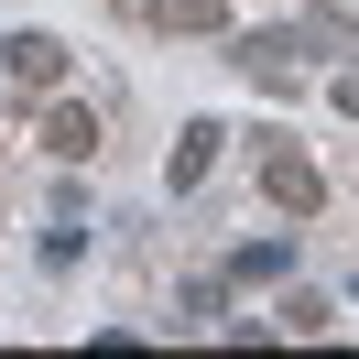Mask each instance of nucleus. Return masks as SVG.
<instances>
[{"label":"nucleus","mask_w":359,"mask_h":359,"mask_svg":"<svg viewBox=\"0 0 359 359\" xmlns=\"http://www.w3.org/2000/svg\"><path fill=\"white\" fill-rule=\"evenodd\" d=\"M0 76H11V88H66V44H55V33H11V44H0Z\"/></svg>","instance_id":"3"},{"label":"nucleus","mask_w":359,"mask_h":359,"mask_svg":"<svg viewBox=\"0 0 359 359\" xmlns=\"http://www.w3.org/2000/svg\"><path fill=\"white\" fill-rule=\"evenodd\" d=\"M218 305H229V283H218V272H196V283H185V316H175V327H207Z\"/></svg>","instance_id":"8"},{"label":"nucleus","mask_w":359,"mask_h":359,"mask_svg":"<svg viewBox=\"0 0 359 359\" xmlns=\"http://www.w3.org/2000/svg\"><path fill=\"white\" fill-rule=\"evenodd\" d=\"M33 142H44L55 163H98V109L88 98H55V109L33 120Z\"/></svg>","instance_id":"2"},{"label":"nucleus","mask_w":359,"mask_h":359,"mask_svg":"<svg viewBox=\"0 0 359 359\" xmlns=\"http://www.w3.org/2000/svg\"><path fill=\"white\" fill-rule=\"evenodd\" d=\"M262 196L283 207V218H316V207H327V175H316L283 131H262Z\"/></svg>","instance_id":"1"},{"label":"nucleus","mask_w":359,"mask_h":359,"mask_svg":"<svg viewBox=\"0 0 359 359\" xmlns=\"http://www.w3.org/2000/svg\"><path fill=\"white\" fill-rule=\"evenodd\" d=\"M294 272V240H240L229 250V283H283Z\"/></svg>","instance_id":"6"},{"label":"nucleus","mask_w":359,"mask_h":359,"mask_svg":"<svg viewBox=\"0 0 359 359\" xmlns=\"http://www.w3.org/2000/svg\"><path fill=\"white\" fill-rule=\"evenodd\" d=\"M218 120H185V131H175V153H163V185H175V196H196V185H207V163H218Z\"/></svg>","instance_id":"4"},{"label":"nucleus","mask_w":359,"mask_h":359,"mask_svg":"<svg viewBox=\"0 0 359 359\" xmlns=\"http://www.w3.org/2000/svg\"><path fill=\"white\" fill-rule=\"evenodd\" d=\"M327 98H337V109L359 120V66H337V88H327Z\"/></svg>","instance_id":"9"},{"label":"nucleus","mask_w":359,"mask_h":359,"mask_svg":"<svg viewBox=\"0 0 359 359\" xmlns=\"http://www.w3.org/2000/svg\"><path fill=\"white\" fill-rule=\"evenodd\" d=\"M153 33H229V0H153Z\"/></svg>","instance_id":"5"},{"label":"nucleus","mask_w":359,"mask_h":359,"mask_svg":"<svg viewBox=\"0 0 359 359\" xmlns=\"http://www.w3.org/2000/svg\"><path fill=\"white\" fill-rule=\"evenodd\" d=\"M327 327H337L327 294H283V337H327Z\"/></svg>","instance_id":"7"}]
</instances>
